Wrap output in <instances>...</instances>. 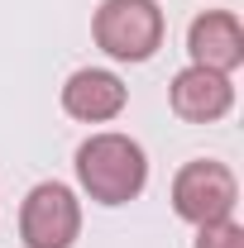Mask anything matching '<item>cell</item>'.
Instances as JSON below:
<instances>
[{
  "mask_svg": "<svg viewBox=\"0 0 244 248\" xmlns=\"http://www.w3.org/2000/svg\"><path fill=\"white\" fill-rule=\"evenodd\" d=\"M72 167H77L82 196H91L96 205H110V210L139 201L149 186V153L139 139H129L120 129H101L91 139H82Z\"/></svg>",
  "mask_w": 244,
  "mask_h": 248,
  "instance_id": "1",
  "label": "cell"
},
{
  "mask_svg": "<svg viewBox=\"0 0 244 248\" xmlns=\"http://www.w3.org/2000/svg\"><path fill=\"white\" fill-rule=\"evenodd\" d=\"M91 38L110 62H149L168 38V15L158 0H101Z\"/></svg>",
  "mask_w": 244,
  "mask_h": 248,
  "instance_id": "2",
  "label": "cell"
},
{
  "mask_svg": "<svg viewBox=\"0 0 244 248\" xmlns=\"http://www.w3.org/2000/svg\"><path fill=\"white\" fill-rule=\"evenodd\" d=\"M173 210L177 219H187L192 229L196 224H215V219H230L235 205H240V177L215 162V157H192L177 167L173 177Z\"/></svg>",
  "mask_w": 244,
  "mask_h": 248,
  "instance_id": "3",
  "label": "cell"
},
{
  "mask_svg": "<svg viewBox=\"0 0 244 248\" xmlns=\"http://www.w3.org/2000/svg\"><path fill=\"white\" fill-rule=\"evenodd\" d=\"M82 239V201L67 182L29 186L19 205V244L24 248H72Z\"/></svg>",
  "mask_w": 244,
  "mask_h": 248,
  "instance_id": "4",
  "label": "cell"
},
{
  "mask_svg": "<svg viewBox=\"0 0 244 248\" xmlns=\"http://www.w3.org/2000/svg\"><path fill=\"white\" fill-rule=\"evenodd\" d=\"M168 105L187 124H215V120H225L235 110V77L206 72V67H192L187 62L182 72L168 81Z\"/></svg>",
  "mask_w": 244,
  "mask_h": 248,
  "instance_id": "5",
  "label": "cell"
},
{
  "mask_svg": "<svg viewBox=\"0 0 244 248\" xmlns=\"http://www.w3.org/2000/svg\"><path fill=\"white\" fill-rule=\"evenodd\" d=\"M187 58L192 67L235 77L244 67V24L235 10H201L187 29Z\"/></svg>",
  "mask_w": 244,
  "mask_h": 248,
  "instance_id": "6",
  "label": "cell"
},
{
  "mask_svg": "<svg viewBox=\"0 0 244 248\" xmlns=\"http://www.w3.org/2000/svg\"><path fill=\"white\" fill-rule=\"evenodd\" d=\"M129 105V86L110 67H77L62 81V110L77 124H110L124 115Z\"/></svg>",
  "mask_w": 244,
  "mask_h": 248,
  "instance_id": "7",
  "label": "cell"
},
{
  "mask_svg": "<svg viewBox=\"0 0 244 248\" xmlns=\"http://www.w3.org/2000/svg\"><path fill=\"white\" fill-rule=\"evenodd\" d=\"M192 248H244V224L235 215L215 219V224H196V244Z\"/></svg>",
  "mask_w": 244,
  "mask_h": 248,
  "instance_id": "8",
  "label": "cell"
}]
</instances>
